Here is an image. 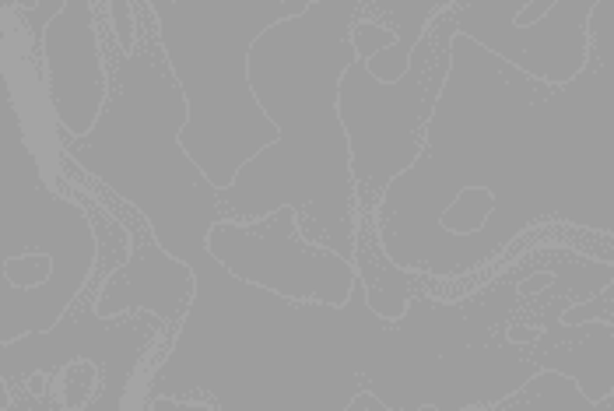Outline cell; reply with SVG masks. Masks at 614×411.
<instances>
[{"label": "cell", "instance_id": "obj_4", "mask_svg": "<svg viewBox=\"0 0 614 411\" xmlns=\"http://www.w3.org/2000/svg\"><path fill=\"white\" fill-rule=\"evenodd\" d=\"M99 380L102 376H99V366H95V362H88L81 380H74V366L67 362L64 376H60V404H64V408H85V404L95 397V390H99Z\"/></svg>", "mask_w": 614, "mask_h": 411}, {"label": "cell", "instance_id": "obj_2", "mask_svg": "<svg viewBox=\"0 0 614 411\" xmlns=\"http://www.w3.org/2000/svg\"><path fill=\"white\" fill-rule=\"evenodd\" d=\"M208 257L236 282L288 303L341 310L362 282L355 260L302 236L292 204L253 222L218 218L208 232Z\"/></svg>", "mask_w": 614, "mask_h": 411}, {"label": "cell", "instance_id": "obj_1", "mask_svg": "<svg viewBox=\"0 0 614 411\" xmlns=\"http://www.w3.org/2000/svg\"><path fill=\"white\" fill-rule=\"evenodd\" d=\"M109 102L88 137H67L64 152L102 187L120 194L172 257L193 264L208 253V232L222 215V190L183 148L190 99L165 57L155 11H144V43L116 50Z\"/></svg>", "mask_w": 614, "mask_h": 411}, {"label": "cell", "instance_id": "obj_3", "mask_svg": "<svg viewBox=\"0 0 614 411\" xmlns=\"http://www.w3.org/2000/svg\"><path fill=\"white\" fill-rule=\"evenodd\" d=\"M95 18L99 11L92 0H67V8L43 32L46 85L67 137L92 134L109 102V64Z\"/></svg>", "mask_w": 614, "mask_h": 411}, {"label": "cell", "instance_id": "obj_5", "mask_svg": "<svg viewBox=\"0 0 614 411\" xmlns=\"http://www.w3.org/2000/svg\"><path fill=\"white\" fill-rule=\"evenodd\" d=\"M362 408H365V411H390V404H383L376 394H369V390H358V394L351 397V404H348L344 411H362Z\"/></svg>", "mask_w": 614, "mask_h": 411}]
</instances>
